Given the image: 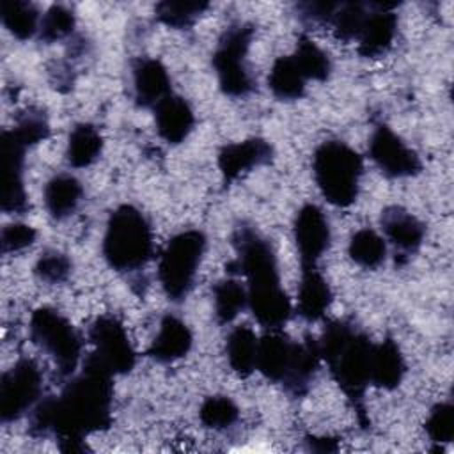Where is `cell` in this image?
<instances>
[{
	"label": "cell",
	"mask_w": 454,
	"mask_h": 454,
	"mask_svg": "<svg viewBox=\"0 0 454 454\" xmlns=\"http://www.w3.org/2000/svg\"><path fill=\"white\" fill-rule=\"evenodd\" d=\"M74 27H76L74 12L62 4H53L41 16L37 34L41 41H44L46 44H51V43L71 37L74 32Z\"/></svg>",
	"instance_id": "cell-35"
},
{
	"label": "cell",
	"mask_w": 454,
	"mask_h": 454,
	"mask_svg": "<svg viewBox=\"0 0 454 454\" xmlns=\"http://www.w3.org/2000/svg\"><path fill=\"white\" fill-rule=\"evenodd\" d=\"M293 239L300 266L317 264L332 243L326 215L316 204H303L293 220Z\"/></svg>",
	"instance_id": "cell-13"
},
{
	"label": "cell",
	"mask_w": 454,
	"mask_h": 454,
	"mask_svg": "<svg viewBox=\"0 0 454 454\" xmlns=\"http://www.w3.org/2000/svg\"><path fill=\"white\" fill-rule=\"evenodd\" d=\"M426 434L438 445L450 443L454 438V406L450 401L438 403L431 408L426 422Z\"/></svg>",
	"instance_id": "cell-37"
},
{
	"label": "cell",
	"mask_w": 454,
	"mask_h": 454,
	"mask_svg": "<svg viewBox=\"0 0 454 454\" xmlns=\"http://www.w3.org/2000/svg\"><path fill=\"white\" fill-rule=\"evenodd\" d=\"M369 158L390 179L415 177L422 172L420 156L383 122L376 124L371 133Z\"/></svg>",
	"instance_id": "cell-11"
},
{
	"label": "cell",
	"mask_w": 454,
	"mask_h": 454,
	"mask_svg": "<svg viewBox=\"0 0 454 454\" xmlns=\"http://www.w3.org/2000/svg\"><path fill=\"white\" fill-rule=\"evenodd\" d=\"M35 238H37V232L28 223H20V222L9 223L2 229V236H0L2 252L4 254L21 252L30 245H34Z\"/></svg>",
	"instance_id": "cell-38"
},
{
	"label": "cell",
	"mask_w": 454,
	"mask_h": 454,
	"mask_svg": "<svg viewBox=\"0 0 454 454\" xmlns=\"http://www.w3.org/2000/svg\"><path fill=\"white\" fill-rule=\"evenodd\" d=\"M259 339L248 325L234 326L225 340V356L232 372L239 378H248L255 371Z\"/></svg>",
	"instance_id": "cell-26"
},
{
	"label": "cell",
	"mask_w": 454,
	"mask_h": 454,
	"mask_svg": "<svg viewBox=\"0 0 454 454\" xmlns=\"http://www.w3.org/2000/svg\"><path fill=\"white\" fill-rule=\"evenodd\" d=\"M30 339L48 353L62 378L71 376L82 356V337L71 321L53 307H37L30 316Z\"/></svg>",
	"instance_id": "cell-8"
},
{
	"label": "cell",
	"mask_w": 454,
	"mask_h": 454,
	"mask_svg": "<svg viewBox=\"0 0 454 454\" xmlns=\"http://www.w3.org/2000/svg\"><path fill=\"white\" fill-rule=\"evenodd\" d=\"M406 362L399 344L392 337H385L372 348L371 385L381 390H394L403 383Z\"/></svg>",
	"instance_id": "cell-23"
},
{
	"label": "cell",
	"mask_w": 454,
	"mask_h": 454,
	"mask_svg": "<svg viewBox=\"0 0 454 454\" xmlns=\"http://www.w3.org/2000/svg\"><path fill=\"white\" fill-rule=\"evenodd\" d=\"M254 34L255 28L252 23L234 21L220 34L211 55L218 87L229 98H245L255 89L254 76L247 64Z\"/></svg>",
	"instance_id": "cell-7"
},
{
	"label": "cell",
	"mask_w": 454,
	"mask_h": 454,
	"mask_svg": "<svg viewBox=\"0 0 454 454\" xmlns=\"http://www.w3.org/2000/svg\"><path fill=\"white\" fill-rule=\"evenodd\" d=\"M300 67L301 74L305 80H314V82H326L332 73V60L328 53L317 46L310 37L305 34L298 35L294 53L291 55Z\"/></svg>",
	"instance_id": "cell-31"
},
{
	"label": "cell",
	"mask_w": 454,
	"mask_h": 454,
	"mask_svg": "<svg viewBox=\"0 0 454 454\" xmlns=\"http://www.w3.org/2000/svg\"><path fill=\"white\" fill-rule=\"evenodd\" d=\"M114 374L92 355L59 395L39 399L28 417V433L53 436L62 452H85V438L106 431L112 422Z\"/></svg>",
	"instance_id": "cell-1"
},
{
	"label": "cell",
	"mask_w": 454,
	"mask_h": 454,
	"mask_svg": "<svg viewBox=\"0 0 454 454\" xmlns=\"http://www.w3.org/2000/svg\"><path fill=\"white\" fill-rule=\"evenodd\" d=\"M380 223L387 241L395 250V262L406 264L420 250L426 238V225L401 206L385 207Z\"/></svg>",
	"instance_id": "cell-15"
},
{
	"label": "cell",
	"mask_w": 454,
	"mask_h": 454,
	"mask_svg": "<svg viewBox=\"0 0 454 454\" xmlns=\"http://www.w3.org/2000/svg\"><path fill=\"white\" fill-rule=\"evenodd\" d=\"M4 27L20 41H27L39 32L41 14L32 2L27 0H4L0 7Z\"/></svg>",
	"instance_id": "cell-29"
},
{
	"label": "cell",
	"mask_w": 454,
	"mask_h": 454,
	"mask_svg": "<svg viewBox=\"0 0 454 454\" xmlns=\"http://www.w3.org/2000/svg\"><path fill=\"white\" fill-rule=\"evenodd\" d=\"M395 4L371 2L369 14L358 34V53L365 59L385 55L394 44L397 34Z\"/></svg>",
	"instance_id": "cell-16"
},
{
	"label": "cell",
	"mask_w": 454,
	"mask_h": 454,
	"mask_svg": "<svg viewBox=\"0 0 454 454\" xmlns=\"http://www.w3.org/2000/svg\"><path fill=\"white\" fill-rule=\"evenodd\" d=\"M83 197L82 183L71 174H57L53 176L43 192L44 206L48 215L60 222L76 213Z\"/></svg>",
	"instance_id": "cell-24"
},
{
	"label": "cell",
	"mask_w": 454,
	"mask_h": 454,
	"mask_svg": "<svg viewBox=\"0 0 454 454\" xmlns=\"http://www.w3.org/2000/svg\"><path fill=\"white\" fill-rule=\"evenodd\" d=\"M312 174L326 202L349 207L358 199L364 160L346 142L325 140L312 154Z\"/></svg>",
	"instance_id": "cell-5"
},
{
	"label": "cell",
	"mask_w": 454,
	"mask_h": 454,
	"mask_svg": "<svg viewBox=\"0 0 454 454\" xmlns=\"http://www.w3.org/2000/svg\"><path fill=\"white\" fill-rule=\"evenodd\" d=\"M206 247L207 238L199 229L181 231L165 245L158 261V280L170 301L179 303L190 294Z\"/></svg>",
	"instance_id": "cell-6"
},
{
	"label": "cell",
	"mask_w": 454,
	"mask_h": 454,
	"mask_svg": "<svg viewBox=\"0 0 454 454\" xmlns=\"http://www.w3.org/2000/svg\"><path fill=\"white\" fill-rule=\"evenodd\" d=\"M209 9V2H174L163 0L156 4V20L174 30H188Z\"/></svg>",
	"instance_id": "cell-32"
},
{
	"label": "cell",
	"mask_w": 454,
	"mask_h": 454,
	"mask_svg": "<svg viewBox=\"0 0 454 454\" xmlns=\"http://www.w3.org/2000/svg\"><path fill=\"white\" fill-rule=\"evenodd\" d=\"M101 252L106 264L119 273L144 268L154 252L153 227L145 215L133 204L117 206L106 220Z\"/></svg>",
	"instance_id": "cell-4"
},
{
	"label": "cell",
	"mask_w": 454,
	"mask_h": 454,
	"mask_svg": "<svg viewBox=\"0 0 454 454\" xmlns=\"http://www.w3.org/2000/svg\"><path fill=\"white\" fill-rule=\"evenodd\" d=\"M193 346L190 326L174 314H165L147 349V356L158 364H172L184 358Z\"/></svg>",
	"instance_id": "cell-19"
},
{
	"label": "cell",
	"mask_w": 454,
	"mask_h": 454,
	"mask_svg": "<svg viewBox=\"0 0 454 454\" xmlns=\"http://www.w3.org/2000/svg\"><path fill=\"white\" fill-rule=\"evenodd\" d=\"M321 360L330 376L346 395L362 429L371 427L365 408V390L371 385V358L374 342L355 323L346 319L328 321L317 339Z\"/></svg>",
	"instance_id": "cell-3"
},
{
	"label": "cell",
	"mask_w": 454,
	"mask_h": 454,
	"mask_svg": "<svg viewBox=\"0 0 454 454\" xmlns=\"http://www.w3.org/2000/svg\"><path fill=\"white\" fill-rule=\"evenodd\" d=\"M239 419V408L229 395H209L199 408V420L213 431H225Z\"/></svg>",
	"instance_id": "cell-34"
},
{
	"label": "cell",
	"mask_w": 454,
	"mask_h": 454,
	"mask_svg": "<svg viewBox=\"0 0 454 454\" xmlns=\"http://www.w3.org/2000/svg\"><path fill=\"white\" fill-rule=\"evenodd\" d=\"M369 4L364 2H339L332 20L330 27L333 30V35L344 43H351L358 39V34L365 23V18L369 14Z\"/></svg>",
	"instance_id": "cell-33"
},
{
	"label": "cell",
	"mask_w": 454,
	"mask_h": 454,
	"mask_svg": "<svg viewBox=\"0 0 454 454\" xmlns=\"http://www.w3.org/2000/svg\"><path fill=\"white\" fill-rule=\"evenodd\" d=\"M154 124L163 142L179 145L192 133L195 126V114L183 96L172 92L154 106Z\"/></svg>",
	"instance_id": "cell-20"
},
{
	"label": "cell",
	"mask_w": 454,
	"mask_h": 454,
	"mask_svg": "<svg viewBox=\"0 0 454 454\" xmlns=\"http://www.w3.org/2000/svg\"><path fill=\"white\" fill-rule=\"evenodd\" d=\"M268 87L280 101H296L305 96L307 80L291 55L278 57L268 74Z\"/></svg>",
	"instance_id": "cell-27"
},
{
	"label": "cell",
	"mask_w": 454,
	"mask_h": 454,
	"mask_svg": "<svg viewBox=\"0 0 454 454\" xmlns=\"http://www.w3.org/2000/svg\"><path fill=\"white\" fill-rule=\"evenodd\" d=\"M296 340L282 330H268L257 344L255 371L271 383H284L294 358Z\"/></svg>",
	"instance_id": "cell-17"
},
{
	"label": "cell",
	"mask_w": 454,
	"mask_h": 454,
	"mask_svg": "<svg viewBox=\"0 0 454 454\" xmlns=\"http://www.w3.org/2000/svg\"><path fill=\"white\" fill-rule=\"evenodd\" d=\"M321 364V351H319V344L317 339L307 335L303 340H296V349H294V358H293V365L282 383L284 390L293 395V397H303Z\"/></svg>",
	"instance_id": "cell-22"
},
{
	"label": "cell",
	"mask_w": 454,
	"mask_h": 454,
	"mask_svg": "<svg viewBox=\"0 0 454 454\" xmlns=\"http://www.w3.org/2000/svg\"><path fill=\"white\" fill-rule=\"evenodd\" d=\"M339 2L330 0H312L296 4V16L307 25H330V20L337 9Z\"/></svg>",
	"instance_id": "cell-39"
},
{
	"label": "cell",
	"mask_w": 454,
	"mask_h": 454,
	"mask_svg": "<svg viewBox=\"0 0 454 454\" xmlns=\"http://www.w3.org/2000/svg\"><path fill=\"white\" fill-rule=\"evenodd\" d=\"M333 301V293L317 264L301 266L296 296V312L301 319L316 323L323 319Z\"/></svg>",
	"instance_id": "cell-21"
},
{
	"label": "cell",
	"mask_w": 454,
	"mask_h": 454,
	"mask_svg": "<svg viewBox=\"0 0 454 454\" xmlns=\"http://www.w3.org/2000/svg\"><path fill=\"white\" fill-rule=\"evenodd\" d=\"M89 340L98 358L114 376L128 374L137 364V353L129 342L124 325L110 314L98 316L89 328Z\"/></svg>",
	"instance_id": "cell-10"
},
{
	"label": "cell",
	"mask_w": 454,
	"mask_h": 454,
	"mask_svg": "<svg viewBox=\"0 0 454 454\" xmlns=\"http://www.w3.org/2000/svg\"><path fill=\"white\" fill-rule=\"evenodd\" d=\"M170 94V76L161 60L140 57L133 62V98L138 106L154 108Z\"/></svg>",
	"instance_id": "cell-18"
},
{
	"label": "cell",
	"mask_w": 454,
	"mask_h": 454,
	"mask_svg": "<svg viewBox=\"0 0 454 454\" xmlns=\"http://www.w3.org/2000/svg\"><path fill=\"white\" fill-rule=\"evenodd\" d=\"M73 271L71 259L59 250H46L34 264V275L50 286L64 284Z\"/></svg>",
	"instance_id": "cell-36"
},
{
	"label": "cell",
	"mask_w": 454,
	"mask_h": 454,
	"mask_svg": "<svg viewBox=\"0 0 454 454\" xmlns=\"http://www.w3.org/2000/svg\"><path fill=\"white\" fill-rule=\"evenodd\" d=\"M43 390V374L30 358H20L0 380V420L14 422L30 413L39 403Z\"/></svg>",
	"instance_id": "cell-9"
},
{
	"label": "cell",
	"mask_w": 454,
	"mask_h": 454,
	"mask_svg": "<svg viewBox=\"0 0 454 454\" xmlns=\"http://www.w3.org/2000/svg\"><path fill=\"white\" fill-rule=\"evenodd\" d=\"M348 254L356 266L364 270H376L387 257V241L374 229L364 227L349 238Z\"/></svg>",
	"instance_id": "cell-30"
},
{
	"label": "cell",
	"mask_w": 454,
	"mask_h": 454,
	"mask_svg": "<svg viewBox=\"0 0 454 454\" xmlns=\"http://www.w3.org/2000/svg\"><path fill=\"white\" fill-rule=\"evenodd\" d=\"M247 307V287L239 280L227 277L213 286V312L218 325L232 323Z\"/></svg>",
	"instance_id": "cell-28"
},
{
	"label": "cell",
	"mask_w": 454,
	"mask_h": 454,
	"mask_svg": "<svg viewBox=\"0 0 454 454\" xmlns=\"http://www.w3.org/2000/svg\"><path fill=\"white\" fill-rule=\"evenodd\" d=\"M103 153V135L90 122H78L67 137L66 161L73 168H87L99 160Z\"/></svg>",
	"instance_id": "cell-25"
},
{
	"label": "cell",
	"mask_w": 454,
	"mask_h": 454,
	"mask_svg": "<svg viewBox=\"0 0 454 454\" xmlns=\"http://www.w3.org/2000/svg\"><path fill=\"white\" fill-rule=\"evenodd\" d=\"M236 268L247 278L248 309L255 321L266 330H282L289 321L293 305L282 287L275 250L254 225L239 222L231 236ZM232 270V271H236Z\"/></svg>",
	"instance_id": "cell-2"
},
{
	"label": "cell",
	"mask_w": 454,
	"mask_h": 454,
	"mask_svg": "<svg viewBox=\"0 0 454 454\" xmlns=\"http://www.w3.org/2000/svg\"><path fill=\"white\" fill-rule=\"evenodd\" d=\"M2 161H4V192L2 209L4 213L23 215L28 211V197L25 190V154L30 149L11 128L2 131Z\"/></svg>",
	"instance_id": "cell-12"
},
{
	"label": "cell",
	"mask_w": 454,
	"mask_h": 454,
	"mask_svg": "<svg viewBox=\"0 0 454 454\" xmlns=\"http://www.w3.org/2000/svg\"><path fill=\"white\" fill-rule=\"evenodd\" d=\"M305 445L309 450L312 452H319V454H330V452H337L339 450V438L333 436H317V434H307L305 436Z\"/></svg>",
	"instance_id": "cell-40"
},
{
	"label": "cell",
	"mask_w": 454,
	"mask_h": 454,
	"mask_svg": "<svg viewBox=\"0 0 454 454\" xmlns=\"http://www.w3.org/2000/svg\"><path fill=\"white\" fill-rule=\"evenodd\" d=\"M275 156L273 145L261 138V137H250L241 142L225 144L218 151V170L222 174L223 186L232 184L241 176L248 174L250 170L268 165Z\"/></svg>",
	"instance_id": "cell-14"
}]
</instances>
